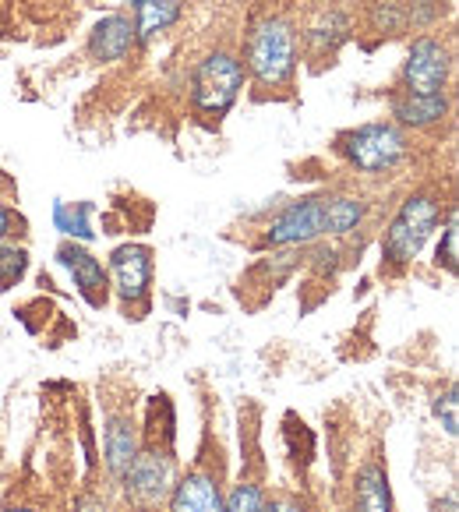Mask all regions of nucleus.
<instances>
[{
    "label": "nucleus",
    "mask_w": 459,
    "mask_h": 512,
    "mask_svg": "<svg viewBox=\"0 0 459 512\" xmlns=\"http://www.w3.org/2000/svg\"><path fill=\"white\" fill-rule=\"evenodd\" d=\"M294 50V25L286 22V18H262L248 36L244 61H248V71L255 75L258 85L279 89L294 75Z\"/></svg>",
    "instance_id": "1"
},
{
    "label": "nucleus",
    "mask_w": 459,
    "mask_h": 512,
    "mask_svg": "<svg viewBox=\"0 0 459 512\" xmlns=\"http://www.w3.org/2000/svg\"><path fill=\"white\" fill-rule=\"evenodd\" d=\"M438 219H442V205H438L435 198L410 195L407 202L399 205L389 230H385V241H382L385 265H389V269H403V265L414 262L424 244H428V237L435 234Z\"/></svg>",
    "instance_id": "2"
},
{
    "label": "nucleus",
    "mask_w": 459,
    "mask_h": 512,
    "mask_svg": "<svg viewBox=\"0 0 459 512\" xmlns=\"http://www.w3.org/2000/svg\"><path fill=\"white\" fill-rule=\"evenodd\" d=\"M244 89V64L234 53L216 50L209 57H202V64L195 68V82H191V99L195 110L205 117H223L230 106L237 103Z\"/></svg>",
    "instance_id": "3"
},
{
    "label": "nucleus",
    "mask_w": 459,
    "mask_h": 512,
    "mask_svg": "<svg viewBox=\"0 0 459 512\" xmlns=\"http://www.w3.org/2000/svg\"><path fill=\"white\" fill-rule=\"evenodd\" d=\"M174 481V456H170V449H159V445L138 449L131 467L121 477L124 498L142 512L159 509L170 498V491H174Z\"/></svg>",
    "instance_id": "4"
},
{
    "label": "nucleus",
    "mask_w": 459,
    "mask_h": 512,
    "mask_svg": "<svg viewBox=\"0 0 459 512\" xmlns=\"http://www.w3.org/2000/svg\"><path fill=\"white\" fill-rule=\"evenodd\" d=\"M339 149L361 174H385L407 156V135L396 124H364L339 138Z\"/></svg>",
    "instance_id": "5"
},
{
    "label": "nucleus",
    "mask_w": 459,
    "mask_h": 512,
    "mask_svg": "<svg viewBox=\"0 0 459 512\" xmlns=\"http://www.w3.org/2000/svg\"><path fill=\"white\" fill-rule=\"evenodd\" d=\"M449 71H452V57L438 39L431 36L414 39V46L407 53V64H403V92H410V96L445 92Z\"/></svg>",
    "instance_id": "6"
},
{
    "label": "nucleus",
    "mask_w": 459,
    "mask_h": 512,
    "mask_svg": "<svg viewBox=\"0 0 459 512\" xmlns=\"http://www.w3.org/2000/svg\"><path fill=\"white\" fill-rule=\"evenodd\" d=\"M110 287L124 304H145L152 279V251L145 244H124L110 255Z\"/></svg>",
    "instance_id": "7"
},
{
    "label": "nucleus",
    "mask_w": 459,
    "mask_h": 512,
    "mask_svg": "<svg viewBox=\"0 0 459 512\" xmlns=\"http://www.w3.org/2000/svg\"><path fill=\"white\" fill-rule=\"evenodd\" d=\"M322 237V198H304V202L286 205L269 223L265 244L283 248V244H308Z\"/></svg>",
    "instance_id": "8"
},
{
    "label": "nucleus",
    "mask_w": 459,
    "mask_h": 512,
    "mask_svg": "<svg viewBox=\"0 0 459 512\" xmlns=\"http://www.w3.org/2000/svg\"><path fill=\"white\" fill-rule=\"evenodd\" d=\"M57 258L64 262V269L75 279L78 294H82L92 308H103V304L110 301V276H106V269L99 265V258H92L89 251L75 248V244H64V248L57 251Z\"/></svg>",
    "instance_id": "9"
},
{
    "label": "nucleus",
    "mask_w": 459,
    "mask_h": 512,
    "mask_svg": "<svg viewBox=\"0 0 459 512\" xmlns=\"http://www.w3.org/2000/svg\"><path fill=\"white\" fill-rule=\"evenodd\" d=\"M135 22L128 15H106L92 25L89 32V57L99 64H113V61H124L135 46Z\"/></svg>",
    "instance_id": "10"
},
{
    "label": "nucleus",
    "mask_w": 459,
    "mask_h": 512,
    "mask_svg": "<svg viewBox=\"0 0 459 512\" xmlns=\"http://www.w3.org/2000/svg\"><path fill=\"white\" fill-rule=\"evenodd\" d=\"M166 505H170V512H223V491L212 474L191 470L181 481H174Z\"/></svg>",
    "instance_id": "11"
},
{
    "label": "nucleus",
    "mask_w": 459,
    "mask_h": 512,
    "mask_svg": "<svg viewBox=\"0 0 459 512\" xmlns=\"http://www.w3.org/2000/svg\"><path fill=\"white\" fill-rule=\"evenodd\" d=\"M449 113V96L445 92H435V96H410V92H399L392 99V117H396L403 128H435V124L445 121Z\"/></svg>",
    "instance_id": "12"
},
{
    "label": "nucleus",
    "mask_w": 459,
    "mask_h": 512,
    "mask_svg": "<svg viewBox=\"0 0 459 512\" xmlns=\"http://www.w3.org/2000/svg\"><path fill=\"white\" fill-rule=\"evenodd\" d=\"M354 512H392L389 474L382 463H364L354 481Z\"/></svg>",
    "instance_id": "13"
},
{
    "label": "nucleus",
    "mask_w": 459,
    "mask_h": 512,
    "mask_svg": "<svg viewBox=\"0 0 459 512\" xmlns=\"http://www.w3.org/2000/svg\"><path fill=\"white\" fill-rule=\"evenodd\" d=\"M138 449H142V445H138L135 421H131V417H113V421L106 424V470H110V477L121 481Z\"/></svg>",
    "instance_id": "14"
},
{
    "label": "nucleus",
    "mask_w": 459,
    "mask_h": 512,
    "mask_svg": "<svg viewBox=\"0 0 459 512\" xmlns=\"http://www.w3.org/2000/svg\"><path fill=\"white\" fill-rule=\"evenodd\" d=\"M184 0H135V39L149 43L181 18Z\"/></svg>",
    "instance_id": "15"
},
{
    "label": "nucleus",
    "mask_w": 459,
    "mask_h": 512,
    "mask_svg": "<svg viewBox=\"0 0 459 512\" xmlns=\"http://www.w3.org/2000/svg\"><path fill=\"white\" fill-rule=\"evenodd\" d=\"M368 216V205L361 198L350 195H332L322 198V234H350L361 226V219Z\"/></svg>",
    "instance_id": "16"
},
{
    "label": "nucleus",
    "mask_w": 459,
    "mask_h": 512,
    "mask_svg": "<svg viewBox=\"0 0 459 512\" xmlns=\"http://www.w3.org/2000/svg\"><path fill=\"white\" fill-rule=\"evenodd\" d=\"M29 269V251L18 248V244L0 241V290L18 287V279Z\"/></svg>",
    "instance_id": "17"
},
{
    "label": "nucleus",
    "mask_w": 459,
    "mask_h": 512,
    "mask_svg": "<svg viewBox=\"0 0 459 512\" xmlns=\"http://www.w3.org/2000/svg\"><path fill=\"white\" fill-rule=\"evenodd\" d=\"M407 11L399 8L396 0H375L371 4V25H375L378 32H389V36H396V32L407 29Z\"/></svg>",
    "instance_id": "18"
},
{
    "label": "nucleus",
    "mask_w": 459,
    "mask_h": 512,
    "mask_svg": "<svg viewBox=\"0 0 459 512\" xmlns=\"http://www.w3.org/2000/svg\"><path fill=\"white\" fill-rule=\"evenodd\" d=\"M262 505H265V491L255 481H241L223 498V512H262Z\"/></svg>",
    "instance_id": "19"
},
{
    "label": "nucleus",
    "mask_w": 459,
    "mask_h": 512,
    "mask_svg": "<svg viewBox=\"0 0 459 512\" xmlns=\"http://www.w3.org/2000/svg\"><path fill=\"white\" fill-rule=\"evenodd\" d=\"M89 205H78L75 212H68V205L57 202L53 205V219H57V226H61L64 234L71 237H82V241H92V226H89Z\"/></svg>",
    "instance_id": "20"
},
{
    "label": "nucleus",
    "mask_w": 459,
    "mask_h": 512,
    "mask_svg": "<svg viewBox=\"0 0 459 512\" xmlns=\"http://www.w3.org/2000/svg\"><path fill=\"white\" fill-rule=\"evenodd\" d=\"M438 265H445L449 272H456V265H459V230H456V216H449V223H445V241H442V248H438Z\"/></svg>",
    "instance_id": "21"
},
{
    "label": "nucleus",
    "mask_w": 459,
    "mask_h": 512,
    "mask_svg": "<svg viewBox=\"0 0 459 512\" xmlns=\"http://www.w3.org/2000/svg\"><path fill=\"white\" fill-rule=\"evenodd\" d=\"M435 417L442 421V428L449 431V435H456V389H449L445 396H438V403H435Z\"/></svg>",
    "instance_id": "22"
},
{
    "label": "nucleus",
    "mask_w": 459,
    "mask_h": 512,
    "mask_svg": "<svg viewBox=\"0 0 459 512\" xmlns=\"http://www.w3.org/2000/svg\"><path fill=\"white\" fill-rule=\"evenodd\" d=\"M18 226H22V219L15 216V212L8 209V205L0 202V241H8V237L18 234Z\"/></svg>",
    "instance_id": "23"
},
{
    "label": "nucleus",
    "mask_w": 459,
    "mask_h": 512,
    "mask_svg": "<svg viewBox=\"0 0 459 512\" xmlns=\"http://www.w3.org/2000/svg\"><path fill=\"white\" fill-rule=\"evenodd\" d=\"M262 512H308V509L297 498H272V502L262 505Z\"/></svg>",
    "instance_id": "24"
},
{
    "label": "nucleus",
    "mask_w": 459,
    "mask_h": 512,
    "mask_svg": "<svg viewBox=\"0 0 459 512\" xmlns=\"http://www.w3.org/2000/svg\"><path fill=\"white\" fill-rule=\"evenodd\" d=\"M75 512H106V502H103V498H96V495H82V498H78V505H75Z\"/></svg>",
    "instance_id": "25"
},
{
    "label": "nucleus",
    "mask_w": 459,
    "mask_h": 512,
    "mask_svg": "<svg viewBox=\"0 0 459 512\" xmlns=\"http://www.w3.org/2000/svg\"><path fill=\"white\" fill-rule=\"evenodd\" d=\"M4 512H39V509H32V505H8Z\"/></svg>",
    "instance_id": "26"
},
{
    "label": "nucleus",
    "mask_w": 459,
    "mask_h": 512,
    "mask_svg": "<svg viewBox=\"0 0 459 512\" xmlns=\"http://www.w3.org/2000/svg\"><path fill=\"white\" fill-rule=\"evenodd\" d=\"M347 512H350V509H347Z\"/></svg>",
    "instance_id": "27"
}]
</instances>
